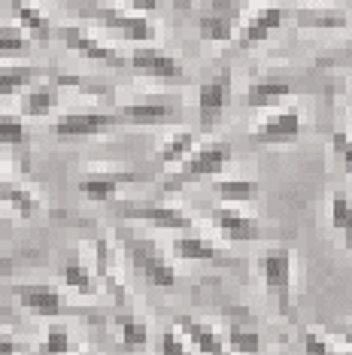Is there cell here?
I'll return each instance as SVG.
<instances>
[{
    "label": "cell",
    "mask_w": 352,
    "mask_h": 355,
    "mask_svg": "<svg viewBox=\"0 0 352 355\" xmlns=\"http://www.w3.org/2000/svg\"><path fill=\"white\" fill-rule=\"evenodd\" d=\"M243 10H246V3H240V0H213V3H204L201 19H197V34L206 43H228L234 37Z\"/></svg>",
    "instance_id": "3957f363"
},
{
    "label": "cell",
    "mask_w": 352,
    "mask_h": 355,
    "mask_svg": "<svg viewBox=\"0 0 352 355\" xmlns=\"http://www.w3.org/2000/svg\"><path fill=\"white\" fill-rule=\"evenodd\" d=\"M0 200H6L15 213L21 216V219H30V216L39 209V200L30 195L28 189H21V185H15V182H3L0 185Z\"/></svg>",
    "instance_id": "44dd1931"
},
{
    "label": "cell",
    "mask_w": 352,
    "mask_h": 355,
    "mask_svg": "<svg viewBox=\"0 0 352 355\" xmlns=\"http://www.w3.org/2000/svg\"><path fill=\"white\" fill-rule=\"evenodd\" d=\"M140 173L134 171H125V173H94V176H85L82 182H79V191H82V198L88 200H109L116 195L122 185L127 182H137Z\"/></svg>",
    "instance_id": "5bb4252c"
},
{
    "label": "cell",
    "mask_w": 352,
    "mask_h": 355,
    "mask_svg": "<svg viewBox=\"0 0 352 355\" xmlns=\"http://www.w3.org/2000/svg\"><path fill=\"white\" fill-rule=\"evenodd\" d=\"M34 79V70L30 67H15V70H0V94H12L19 92L21 85H28Z\"/></svg>",
    "instance_id": "4dcf8cb0"
},
{
    "label": "cell",
    "mask_w": 352,
    "mask_h": 355,
    "mask_svg": "<svg viewBox=\"0 0 352 355\" xmlns=\"http://www.w3.org/2000/svg\"><path fill=\"white\" fill-rule=\"evenodd\" d=\"M0 355H19V343H12L10 337L0 334Z\"/></svg>",
    "instance_id": "8d00e7d4"
},
{
    "label": "cell",
    "mask_w": 352,
    "mask_h": 355,
    "mask_svg": "<svg viewBox=\"0 0 352 355\" xmlns=\"http://www.w3.org/2000/svg\"><path fill=\"white\" fill-rule=\"evenodd\" d=\"M343 340L352 343V328H343Z\"/></svg>",
    "instance_id": "f35d334b"
},
{
    "label": "cell",
    "mask_w": 352,
    "mask_h": 355,
    "mask_svg": "<svg viewBox=\"0 0 352 355\" xmlns=\"http://www.w3.org/2000/svg\"><path fill=\"white\" fill-rule=\"evenodd\" d=\"M283 15H285L283 6H261V10L240 28L237 49H252V46L264 43V40L270 37V31H276L279 25H283Z\"/></svg>",
    "instance_id": "9c48e42d"
},
{
    "label": "cell",
    "mask_w": 352,
    "mask_h": 355,
    "mask_svg": "<svg viewBox=\"0 0 352 355\" xmlns=\"http://www.w3.org/2000/svg\"><path fill=\"white\" fill-rule=\"evenodd\" d=\"M61 277H64V282H67V286H73L79 295H94V282H91L88 270H85L79 261H67V264H64Z\"/></svg>",
    "instance_id": "83f0119b"
},
{
    "label": "cell",
    "mask_w": 352,
    "mask_h": 355,
    "mask_svg": "<svg viewBox=\"0 0 352 355\" xmlns=\"http://www.w3.org/2000/svg\"><path fill=\"white\" fill-rule=\"evenodd\" d=\"M113 125H116V116H107V112H70V116L58 119L55 134L58 137H94Z\"/></svg>",
    "instance_id": "8fae6325"
},
{
    "label": "cell",
    "mask_w": 352,
    "mask_h": 355,
    "mask_svg": "<svg viewBox=\"0 0 352 355\" xmlns=\"http://www.w3.org/2000/svg\"><path fill=\"white\" fill-rule=\"evenodd\" d=\"M228 346H231V352H237V355H258V349H261L258 331L252 325L234 322V325L228 328Z\"/></svg>",
    "instance_id": "cb8c5ba5"
},
{
    "label": "cell",
    "mask_w": 352,
    "mask_h": 355,
    "mask_svg": "<svg viewBox=\"0 0 352 355\" xmlns=\"http://www.w3.org/2000/svg\"><path fill=\"white\" fill-rule=\"evenodd\" d=\"M131 67L137 70V73H146V76H155V79H182V64L173 58V55H167L161 49H155V46H137V49L131 52Z\"/></svg>",
    "instance_id": "52a82bcc"
},
{
    "label": "cell",
    "mask_w": 352,
    "mask_h": 355,
    "mask_svg": "<svg viewBox=\"0 0 352 355\" xmlns=\"http://www.w3.org/2000/svg\"><path fill=\"white\" fill-rule=\"evenodd\" d=\"M30 37H25V31L15 25H3L0 28V52H21L28 49Z\"/></svg>",
    "instance_id": "1f68e13d"
},
{
    "label": "cell",
    "mask_w": 352,
    "mask_h": 355,
    "mask_svg": "<svg viewBox=\"0 0 352 355\" xmlns=\"http://www.w3.org/2000/svg\"><path fill=\"white\" fill-rule=\"evenodd\" d=\"M231 155H234V152H231L228 143H210V146L191 152L179 164V171L164 182V191H179L186 182H197V180H206V176L222 173L231 164Z\"/></svg>",
    "instance_id": "6da1fadb"
},
{
    "label": "cell",
    "mask_w": 352,
    "mask_h": 355,
    "mask_svg": "<svg viewBox=\"0 0 352 355\" xmlns=\"http://www.w3.org/2000/svg\"><path fill=\"white\" fill-rule=\"evenodd\" d=\"M346 249H349V252H352V237H346Z\"/></svg>",
    "instance_id": "ab89813d"
},
{
    "label": "cell",
    "mask_w": 352,
    "mask_h": 355,
    "mask_svg": "<svg viewBox=\"0 0 352 355\" xmlns=\"http://www.w3.org/2000/svg\"><path fill=\"white\" fill-rule=\"evenodd\" d=\"M331 146H334V155L343 161L346 173H352V137H349V134H343V131H334Z\"/></svg>",
    "instance_id": "836d02e7"
},
{
    "label": "cell",
    "mask_w": 352,
    "mask_h": 355,
    "mask_svg": "<svg viewBox=\"0 0 352 355\" xmlns=\"http://www.w3.org/2000/svg\"><path fill=\"white\" fill-rule=\"evenodd\" d=\"M292 94V85L285 83V79H258V83L249 85V92H246V103H249L252 110H270L276 107L279 101H285Z\"/></svg>",
    "instance_id": "e0dca14e"
},
{
    "label": "cell",
    "mask_w": 352,
    "mask_h": 355,
    "mask_svg": "<svg viewBox=\"0 0 352 355\" xmlns=\"http://www.w3.org/2000/svg\"><path fill=\"white\" fill-rule=\"evenodd\" d=\"M228 103H231V73L225 70V73L213 76L210 83H204L201 92H197V116H201V131H213Z\"/></svg>",
    "instance_id": "277c9868"
},
{
    "label": "cell",
    "mask_w": 352,
    "mask_h": 355,
    "mask_svg": "<svg viewBox=\"0 0 352 355\" xmlns=\"http://www.w3.org/2000/svg\"><path fill=\"white\" fill-rule=\"evenodd\" d=\"M15 12H19V19H21V28H28L30 34H37V37H49V21L43 19V12H39L37 6L15 3Z\"/></svg>",
    "instance_id": "f1b7e54d"
},
{
    "label": "cell",
    "mask_w": 352,
    "mask_h": 355,
    "mask_svg": "<svg viewBox=\"0 0 352 355\" xmlns=\"http://www.w3.org/2000/svg\"><path fill=\"white\" fill-rule=\"evenodd\" d=\"M131 261L152 286L170 288L176 282V270L164 261V255L158 252L155 243H149V240H131Z\"/></svg>",
    "instance_id": "5b68a950"
},
{
    "label": "cell",
    "mask_w": 352,
    "mask_h": 355,
    "mask_svg": "<svg viewBox=\"0 0 352 355\" xmlns=\"http://www.w3.org/2000/svg\"><path fill=\"white\" fill-rule=\"evenodd\" d=\"M303 355H334V349L316 334V331H307V334H303Z\"/></svg>",
    "instance_id": "e575fe53"
},
{
    "label": "cell",
    "mask_w": 352,
    "mask_h": 355,
    "mask_svg": "<svg viewBox=\"0 0 352 355\" xmlns=\"http://www.w3.org/2000/svg\"><path fill=\"white\" fill-rule=\"evenodd\" d=\"M161 355H188V349L176 337V331H164L161 334Z\"/></svg>",
    "instance_id": "d590c367"
},
{
    "label": "cell",
    "mask_w": 352,
    "mask_h": 355,
    "mask_svg": "<svg viewBox=\"0 0 352 355\" xmlns=\"http://www.w3.org/2000/svg\"><path fill=\"white\" fill-rule=\"evenodd\" d=\"M55 103H58V94H55V88L49 85H39L34 92H28L25 98V116H46Z\"/></svg>",
    "instance_id": "d4e9b609"
},
{
    "label": "cell",
    "mask_w": 352,
    "mask_h": 355,
    "mask_svg": "<svg viewBox=\"0 0 352 355\" xmlns=\"http://www.w3.org/2000/svg\"><path fill=\"white\" fill-rule=\"evenodd\" d=\"M118 116L131 125H167L176 119V110L167 103H127L118 110Z\"/></svg>",
    "instance_id": "ac0fdd59"
},
{
    "label": "cell",
    "mask_w": 352,
    "mask_h": 355,
    "mask_svg": "<svg viewBox=\"0 0 352 355\" xmlns=\"http://www.w3.org/2000/svg\"><path fill=\"white\" fill-rule=\"evenodd\" d=\"M173 252H176V258H182V261H215V264H231V255H225L222 249H215L210 240L195 237V234H188V237H176V240H173Z\"/></svg>",
    "instance_id": "9a60e30c"
},
{
    "label": "cell",
    "mask_w": 352,
    "mask_h": 355,
    "mask_svg": "<svg viewBox=\"0 0 352 355\" xmlns=\"http://www.w3.org/2000/svg\"><path fill=\"white\" fill-rule=\"evenodd\" d=\"M118 328H122V340H125V346H131V349H140V346H146V340H149V328L143 325L140 319L122 316V319H118Z\"/></svg>",
    "instance_id": "4316f807"
},
{
    "label": "cell",
    "mask_w": 352,
    "mask_h": 355,
    "mask_svg": "<svg viewBox=\"0 0 352 355\" xmlns=\"http://www.w3.org/2000/svg\"><path fill=\"white\" fill-rule=\"evenodd\" d=\"M15 295H19V301L25 304L28 310H34L37 316H61L64 313L61 295L46 286H15Z\"/></svg>",
    "instance_id": "2e32d148"
},
{
    "label": "cell",
    "mask_w": 352,
    "mask_h": 355,
    "mask_svg": "<svg viewBox=\"0 0 352 355\" xmlns=\"http://www.w3.org/2000/svg\"><path fill=\"white\" fill-rule=\"evenodd\" d=\"M298 25L301 28H346L349 15L340 6H301Z\"/></svg>",
    "instance_id": "ffe728a7"
},
{
    "label": "cell",
    "mask_w": 352,
    "mask_h": 355,
    "mask_svg": "<svg viewBox=\"0 0 352 355\" xmlns=\"http://www.w3.org/2000/svg\"><path fill=\"white\" fill-rule=\"evenodd\" d=\"M125 216H131V219H143L149 225H155V228H167V231H191V222L182 209L176 207H127Z\"/></svg>",
    "instance_id": "4fadbf2b"
},
{
    "label": "cell",
    "mask_w": 352,
    "mask_h": 355,
    "mask_svg": "<svg viewBox=\"0 0 352 355\" xmlns=\"http://www.w3.org/2000/svg\"><path fill=\"white\" fill-rule=\"evenodd\" d=\"M28 140V131H25V122L15 116H0V143L6 146H21Z\"/></svg>",
    "instance_id": "f546056e"
},
{
    "label": "cell",
    "mask_w": 352,
    "mask_h": 355,
    "mask_svg": "<svg viewBox=\"0 0 352 355\" xmlns=\"http://www.w3.org/2000/svg\"><path fill=\"white\" fill-rule=\"evenodd\" d=\"M258 268L267 292L276 297V306L285 319H292V252L285 246L267 249L258 258Z\"/></svg>",
    "instance_id": "7a4b0ae2"
},
{
    "label": "cell",
    "mask_w": 352,
    "mask_h": 355,
    "mask_svg": "<svg viewBox=\"0 0 352 355\" xmlns=\"http://www.w3.org/2000/svg\"><path fill=\"white\" fill-rule=\"evenodd\" d=\"M331 225H334V231L352 237V200L343 191H337L331 198Z\"/></svg>",
    "instance_id": "484cf974"
},
{
    "label": "cell",
    "mask_w": 352,
    "mask_h": 355,
    "mask_svg": "<svg viewBox=\"0 0 352 355\" xmlns=\"http://www.w3.org/2000/svg\"><path fill=\"white\" fill-rule=\"evenodd\" d=\"M298 134H301V110L289 107V110L276 112V116L264 119V122L252 131L249 140H255V143H292V140H298Z\"/></svg>",
    "instance_id": "ba28073f"
},
{
    "label": "cell",
    "mask_w": 352,
    "mask_h": 355,
    "mask_svg": "<svg viewBox=\"0 0 352 355\" xmlns=\"http://www.w3.org/2000/svg\"><path fill=\"white\" fill-rule=\"evenodd\" d=\"M98 15H100L103 25L118 31V34H125L131 43H149V40L155 37V28H152V21L146 19V15L127 12V3L125 6L103 3V6H98Z\"/></svg>",
    "instance_id": "8992f818"
},
{
    "label": "cell",
    "mask_w": 352,
    "mask_h": 355,
    "mask_svg": "<svg viewBox=\"0 0 352 355\" xmlns=\"http://www.w3.org/2000/svg\"><path fill=\"white\" fill-rule=\"evenodd\" d=\"M191 149H195V134L179 131V134H173L170 140H164V146L158 149V161H161V164H182V161L191 155Z\"/></svg>",
    "instance_id": "7402d4cb"
},
{
    "label": "cell",
    "mask_w": 352,
    "mask_h": 355,
    "mask_svg": "<svg viewBox=\"0 0 352 355\" xmlns=\"http://www.w3.org/2000/svg\"><path fill=\"white\" fill-rule=\"evenodd\" d=\"M73 346H70V334L64 325H52L49 331H46V352L52 355H67Z\"/></svg>",
    "instance_id": "d6a6232c"
},
{
    "label": "cell",
    "mask_w": 352,
    "mask_h": 355,
    "mask_svg": "<svg viewBox=\"0 0 352 355\" xmlns=\"http://www.w3.org/2000/svg\"><path fill=\"white\" fill-rule=\"evenodd\" d=\"M179 328L188 334V340L197 346V352L204 355H228L225 343H222V334H215L210 325H204V322L191 319V316H182L179 319Z\"/></svg>",
    "instance_id": "d6986e66"
},
{
    "label": "cell",
    "mask_w": 352,
    "mask_h": 355,
    "mask_svg": "<svg viewBox=\"0 0 352 355\" xmlns=\"http://www.w3.org/2000/svg\"><path fill=\"white\" fill-rule=\"evenodd\" d=\"M10 270H12V264H10V261H0V279H3Z\"/></svg>",
    "instance_id": "74e56055"
},
{
    "label": "cell",
    "mask_w": 352,
    "mask_h": 355,
    "mask_svg": "<svg viewBox=\"0 0 352 355\" xmlns=\"http://www.w3.org/2000/svg\"><path fill=\"white\" fill-rule=\"evenodd\" d=\"M213 191L222 200H237V204H246V200L258 198V182H252V180H219V182H213Z\"/></svg>",
    "instance_id": "603a6c76"
},
{
    "label": "cell",
    "mask_w": 352,
    "mask_h": 355,
    "mask_svg": "<svg viewBox=\"0 0 352 355\" xmlns=\"http://www.w3.org/2000/svg\"><path fill=\"white\" fill-rule=\"evenodd\" d=\"M349 52H352V46H349Z\"/></svg>",
    "instance_id": "60d3db41"
},
{
    "label": "cell",
    "mask_w": 352,
    "mask_h": 355,
    "mask_svg": "<svg viewBox=\"0 0 352 355\" xmlns=\"http://www.w3.org/2000/svg\"><path fill=\"white\" fill-rule=\"evenodd\" d=\"M210 222L222 234H225L228 240H234V243H243V240H258V234H261L258 222H255L252 216L237 213V209H231V207H215V209H210Z\"/></svg>",
    "instance_id": "30bf717a"
},
{
    "label": "cell",
    "mask_w": 352,
    "mask_h": 355,
    "mask_svg": "<svg viewBox=\"0 0 352 355\" xmlns=\"http://www.w3.org/2000/svg\"><path fill=\"white\" fill-rule=\"evenodd\" d=\"M349 101H352V98H349Z\"/></svg>",
    "instance_id": "b9f144b4"
},
{
    "label": "cell",
    "mask_w": 352,
    "mask_h": 355,
    "mask_svg": "<svg viewBox=\"0 0 352 355\" xmlns=\"http://www.w3.org/2000/svg\"><path fill=\"white\" fill-rule=\"evenodd\" d=\"M58 37L67 43V49L85 55V58H91V61H103V64H118L122 61V55H118L116 49L103 46L100 40L88 37L85 31H79V28H58Z\"/></svg>",
    "instance_id": "7c38bea8"
}]
</instances>
